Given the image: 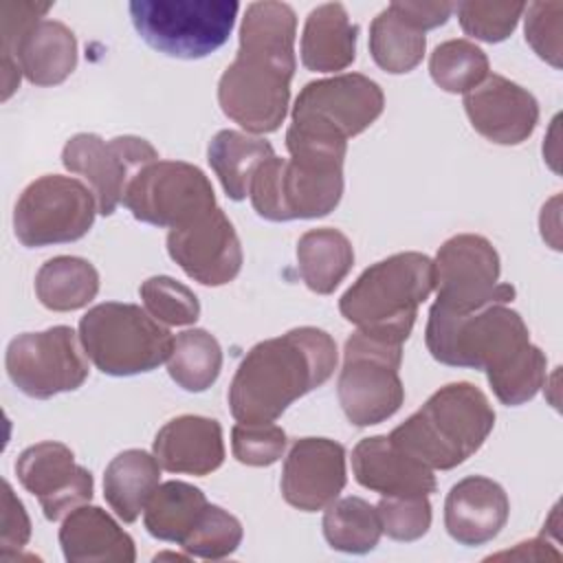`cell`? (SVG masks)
Instances as JSON below:
<instances>
[{
  "mask_svg": "<svg viewBox=\"0 0 563 563\" xmlns=\"http://www.w3.org/2000/svg\"><path fill=\"white\" fill-rule=\"evenodd\" d=\"M207 504L209 501L205 493L187 482L172 479L158 484L143 510L145 530L154 539L180 543L194 528Z\"/></svg>",
  "mask_w": 563,
  "mask_h": 563,
  "instance_id": "f546056e",
  "label": "cell"
},
{
  "mask_svg": "<svg viewBox=\"0 0 563 563\" xmlns=\"http://www.w3.org/2000/svg\"><path fill=\"white\" fill-rule=\"evenodd\" d=\"M383 532L394 541H416L431 528L429 497H383L376 504Z\"/></svg>",
  "mask_w": 563,
  "mask_h": 563,
  "instance_id": "f35d334b",
  "label": "cell"
},
{
  "mask_svg": "<svg viewBox=\"0 0 563 563\" xmlns=\"http://www.w3.org/2000/svg\"><path fill=\"white\" fill-rule=\"evenodd\" d=\"M389 9L405 20L409 26L418 31H429L446 24L451 13L455 11L453 2H413V0H396Z\"/></svg>",
  "mask_w": 563,
  "mask_h": 563,
  "instance_id": "7bdbcfd3",
  "label": "cell"
},
{
  "mask_svg": "<svg viewBox=\"0 0 563 563\" xmlns=\"http://www.w3.org/2000/svg\"><path fill=\"white\" fill-rule=\"evenodd\" d=\"M424 343L442 365L484 369L501 405L519 407L545 385L548 358L541 347L530 343L521 314L506 303L473 312L431 306Z\"/></svg>",
  "mask_w": 563,
  "mask_h": 563,
  "instance_id": "6da1fadb",
  "label": "cell"
},
{
  "mask_svg": "<svg viewBox=\"0 0 563 563\" xmlns=\"http://www.w3.org/2000/svg\"><path fill=\"white\" fill-rule=\"evenodd\" d=\"M345 482V449L330 438H301L284 460L282 495L297 510H323L341 495Z\"/></svg>",
  "mask_w": 563,
  "mask_h": 563,
  "instance_id": "ac0fdd59",
  "label": "cell"
},
{
  "mask_svg": "<svg viewBox=\"0 0 563 563\" xmlns=\"http://www.w3.org/2000/svg\"><path fill=\"white\" fill-rule=\"evenodd\" d=\"M336 343L319 328L301 325L253 345L229 385L238 422H273L297 398L321 387L336 369Z\"/></svg>",
  "mask_w": 563,
  "mask_h": 563,
  "instance_id": "3957f363",
  "label": "cell"
},
{
  "mask_svg": "<svg viewBox=\"0 0 563 563\" xmlns=\"http://www.w3.org/2000/svg\"><path fill=\"white\" fill-rule=\"evenodd\" d=\"M59 545L68 563H134L132 537L101 508L79 506L59 528Z\"/></svg>",
  "mask_w": 563,
  "mask_h": 563,
  "instance_id": "cb8c5ba5",
  "label": "cell"
},
{
  "mask_svg": "<svg viewBox=\"0 0 563 563\" xmlns=\"http://www.w3.org/2000/svg\"><path fill=\"white\" fill-rule=\"evenodd\" d=\"M51 2H2L0 7V35H2V59H9L24 37V33L44 20L51 11Z\"/></svg>",
  "mask_w": 563,
  "mask_h": 563,
  "instance_id": "60d3db41",
  "label": "cell"
},
{
  "mask_svg": "<svg viewBox=\"0 0 563 563\" xmlns=\"http://www.w3.org/2000/svg\"><path fill=\"white\" fill-rule=\"evenodd\" d=\"M167 253L187 277L202 286L233 282L244 260L240 238L218 207L185 227L169 229Z\"/></svg>",
  "mask_w": 563,
  "mask_h": 563,
  "instance_id": "2e32d148",
  "label": "cell"
},
{
  "mask_svg": "<svg viewBox=\"0 0 563 563\" xmlns=\"http://www.w3.org/2000/svg\"><path fill=\"white\" fill-rule=\"evenodd\" d=\"M123 207L152 227L178 229L216 209L205 172L185 161H154L128 185Z\"/></svg>",
  "mask_w": 563,
  "mask_h": 563,
  "instance_id": "8fae6325",
  "label": "cell"
},
{
  "mask_svg": "<svg viewBox=\"0 0 563 563\" xmlns=\"http://www.w3.org/2000/svg\"><path fill=\"white\" fill-rule=\"evenodd\" d=\"M231 451L240 464L271 466L286 451V433L273 422H238L231 429Z\"/></svg>",
  "mask_w": 563,
  "mask_h": 563,
  "instance_id": "74e56055",
  "label": "cell"
},
{
  "mask_svg": "<svg viewBox=\"0 0 563 563\" xmlns=\"http://www.w3.org/2000/svg\"><path fill=\"white\" fill-rule=\"evenodd\" d=\"M402 345L356 330L343 350V367L336 396L345 418L354 427H372L391 418L402 400L405 387L398 376Z\"/></svg>",
  "mask_w": 563,
  "mask_h": 563,
  "instance_id": "9c48e42d",
  "label": "cell"
},
{
  "mask_svg": "<svg viewBox=\"0 0 563 563\" xmlns=\"http://www.w3.org/2000/svg\"><path fill=\"white\" fill-rule=\"evenodd\" d=\"M68 325L15 336L4 354L9 380L29 398L46 400L79 389L88 378V361Z\"/></svg>",
  "mask_w": 563,
  "mask_h": 563,
  "instance_id": "4fadbf2b",
  "label": "cell"
},
{
  "mask_svg": "<svg viewBox=\"0 0 563 563\" xmlns=\"http://www.w3.org/2000/svg\"><path fill=\"white\" fill-rule=\"evenodd\" d=\"M495 427L486 394L471 383L440 387L387 438L431 471H451L482 449Z\"/></svg>",
  "mask_w": 563,
  "mask_h": 563,
  "instance_id": "5b68a950",
  "label": "cell"
},
{
  "mask_svg": "<svg viewBox=\"0 0 563 563\" xmlns=\"http://www.w3.org/2000/svg\"><path fill=\"white\" fill-rule=\"evenodd\" d=\"M154 161L158 152L145 139L130 134L103 141L99 134L81 132L62 150L64 167L88 180L101 216L114 213L132 178Z\"/></svg>",
  "mask_w": 563,
  "mask_h": 563,
  "instance_id": "5bb4252c",
  "label": "cell"
},
{
  "mask_svg": "<svg viewBox=\"0 0 563 563\" xmlns=\"http://www.w3.org/2000/svg\"><path fill=\"white\" fill-rule=\"evenodd\" d=\"M152 451L169 473L209 475L224 462L222 427L213 418L178 416L158 429Z\"/></svg>",
  "mask_w": 563,
  "mask_h": 563,
  "instance_id": "603a6c76",
  "label": "cell"
},
{
  "mask_svg": "<svg viewBox=\"0 0 563 563\" xmlns=\"http://www.w3.org/2000/svg\"><path fill=\"white\" fill-rule=\"evenodd\" d=\"M563 2H532L526 7V42L550 66L561 68Z\"/></svg>",
  "mask_w": 563,
  "mask_h": 563,
  "instance_id": "ab89813d",
  "label": "cell"
},
{
  "mask_svg": "<svg viewBox=\"0 0 563 563\" xmlns=\"http://www.w3.org/2000/svg\"><path fill=\"white\" fill-rule=\"evenodd\" d=\"M97 211V198L88 185L70 176L46 174L20 194L13 231L29 249L66 244L90 231Z\"/></svg>",
  "mask_w": 563,
  "mask_h": 563,
  "instance_id": "30bf717a",
  "label": "cell"
},
{
  "mask_svg": "<svg viewBox=\"0 0 563 563\" xmlns=\"http://www.w3.org/2000/svg\"><path fill=\"white\" fill-rule=\"evenodd\" d=\"M77 68L75 33L57 20L33 24L9 59H2V101L20 86L24 75L33 86H57Z\"/></svg>",
  "mask_w": 563,
  "mask_h": 563,
  "instance_id": "ffe728a7",
  "label": "cell"
},
{
  "mask_svg": "<svg viewBox=\"0 0 563 563\" xmlns=\"http://www.w3.org/2000/svg\"><path fill=\"white\" fill-rule=\"evenodd\" d=\"M383 108L385 95L374 79L345 73L306 84L295 99L290 123L314 125L347 141L367 130Z\"/></svg>",
  "mask_w": 563,
  "mask_h": 563,
  "instance_id": "9a60e30c",
  "label": "cell"
},
{
  "mask_svg": "<svg viewBox=\"0 0 563 563\" xmlns=\"http://www.w3.org/2000/svg\"><path fill=\"white\" fill-rule=\"evenodd\" d=\"M31 537V521L22 506V501L13 495V488L9 482H2V559L9 554V550H20L26 545Z\"/></svg>",
  "mask_w": 563,
  "mask_h": 563,
  "instance_id": "b9f144b4",
  "label": "cell"
},
{
  "mask_svg": "<svg viewBox=\"0 0 563 563\" xmlns=\"http://www.w3.org/2000/svg\"><path fill=\"white\" fill-rule=\"evenodd\" d=\"M506 490L484 475H468L451 486L444 501V528L453 541L473 548L493 541L508 521Z\"/></svg>",
  "mask_w": 563,
  "mask_h": 563,
  "instance_id": "44dd1931",
  "label": "cell"
},
{
  "mask_svg": "<svg viewBox=\"0 0 563 563\" xmlns=\"http://www.w3.org/2000/svg\"><path fill=\"white\" fill-rule=\"evenodd\" d=\"M466 117L477 134L497 145L523 143L539 123V103L519 84L488 75L464 95Z\"/></svg>",
  "mask_w": 563,
  "mask_h": 563,
  "instance_id": "d6986e66",
  "label": "cell"
},
{
  "mask_svg": "<svg viewBox=\"0 0 563 563\" xmlns=\"http://www.w3.org/2000/svg\"><path fill=\"white\" fill-rule=\"evenodd\" d=\"M429 75L444 92L466 95L490 75L488 57L471 40H446L431 53Z\"/></svg>",
  "mask_w": 563,
  "mask_h": 563,
  "instance_id": "836d02e7",
  "label": "cell"
},
{
  "mask_svg": "<svg viewBox=\"0 0 563 563\" xmlns=\"http://www.w3.org/2000/svg\"><path fill=\"white\" fill-rule=\"evenodd\" d=\"M222 369V347L213 334L202 328L176 334L167 358L169 378L185 391L209 389Z\"/></svg>",
  "mask_w": 563,
  "mask_h": 563,
  "instance_id": "4dcf8cb0",
  "label": "cell"
},
{
  "mask_svg": "<svg viewBox=\"0 0 563 563\" xmlns=\"http://www.w3.org/2000/svg\"><path fill=\"white\" fill-rule=\"evenodd\" d=\"M297 15L286 2H251L235 59L218 81L222 112L249 134L279 130L290 101Z\"/></svg>",
  "mask_w": 563,
  "mask_h": 563,
  "instance_id": "7a4b0ae2",
  "label": "cell"
},
{
  "mask_svg": "<svg viewBox=\"0 0 563 563\" xmlns=\"http://www.w3.org/2000/svg\"><path fill=\"white\" fill-rule=\"evenodd\" d=\"M358 26L341 2H328L312 9L301 33V64L312 73H336L356 57Z\"/></svg>",
  "mask_w": 563,
  "mask_h": 563,
  "instance_id": "d4e9b609",
  "label": "cell"
},
{
  "mask_svg": "<svg viewBox=\"0 0 563 563\" xmlns=\"http://www.w3.org/2000/svg\"><path fill=\"white\" fill-rule=\"evenodd\" d=\"M79 341L95 367L108 376L156 369L172 354L174 336L136 303L106 301L79 321Z\"/></svg>",
  "mask_w": 563,
  "mask_h": 563,
  "instance_id": "52a82bcc",
  "label": "cell"
},
{
  "mask_svg": "<svg viewBox=\"0 0 563 563\" xmlns=\"http://www.w3.org/2000/svg\"><path fill=\"white\" fill-rule=\"evenodd\" d=\"M323 537L332 550L347 554L372 552L383 534L376 506L361 497L334 499L325 506Z\"/></svg>",
  "mask_w": 563,
  "mask_h": 563,
  "instance_id": "1f68e13d",
  "label": "cell"
},
{
  "mask_svg": "<svg viewBox=\"0 0 563 563\" xmlns=\"http://www.w3.org/2000/svg\"><path fill=\"white\" fill-rule=\"evenodd\" d=\"M99 292L97 268L75 255L46 260L35 275V295L53 312H70L88 306Z\"/></svg>",
  "mask_w": 563,
  "mask_h": 563,
  "instance_id": "f1b7e54d",
  "label": "cell"
},
{
  "mask_svg": "<svg viewBox=\"0 0 563 563\" xmlns=\"http://www.w3.org/2000/svg\"><path fill=\"white\" fill-rule=\"evenodd\" d=\"M297 262L303 284L317 295H330L352 271L354 249L339 229H310L297 242Z\"/></svg>",
  "mask_w": 563,
  "mask_h": 563,
  "instance_id": "83f0119b",
  "label": "cell"
},
{
  "mask_svg": "<svg viewBox=\"0 0 563 563\" xmlns=\"http://www.w3.org/2000/svg\"><path fill=\"white\" fill-rule=\"evenodd\" d=\"M244 530L238 517L220 506L207 504L194 528L178 543L189 556L220 561L233 554L242 543Z\"/></svg>",
  "mask_w": 563,
  "mask_h": 563,
  "instance_id": "e575fe53",
  "label": "cell"
},
{
  "mask_svg": "<svg viewBox=\"0 0 563 563\" xmlns=\"http://www.w3.org/2000/svg\"><path fill=\"white\" fill-rule=\"evenodd\" d=\"M354 479L383 497H429L435 493V475L400 451L387 435L363 438L352 451Z\"/></svg>",
  "mask_w": 563,
  "mask_h": 563,
  "instance_id": "7402d4cb",
  "label": "cell"
},
{
  "mask_svg": "<svg viewBox=\"0 0 563 563\" xmlns=\"http://www.w3.org/2000/svg\"><path fill=\"white\" fill-rule=\"evenodd\" d=\"M141 40L176 59H202L231 35L235 0H132L128 4Z\"/></svg>",
  "mask_w": 563,
  "mask_h": 563,
  "instance_id": "ba28073f",
  "label": "cell"
},
{
  "mask_svg": "<svg viewBox=\"0 0 563 563\" xmlns=\"http://www.w3.org/2000/svg\"><path fill=\"white\" fill-rule=\"evenodd\" d=\"M15 475L24 490L37 497L48 521H59L92 499L95 479L75 462L62 442H37L24 449L15 462Z\"/></svg>",
  "mask_w": 563,
  "mask_h": 563,
  "instance_id": "e0dca14e",
  "label": "cell"
},
{
  "mask_svg": "<svg viewBox=\"0 0 563 563\" xmlns=\"http://www.w3.org/2000/svg\"><path fill=\"white\" fill-rule=\"evenodd\" d=\"M290 158L271 156L251 180V205L264 220L288 222L323 218L343 196V158L347 141L339 134L290 123Z\"/></svg>",
  "mask_w": 563,
  "mask_h": 563,
  "instance_id": "277c9868",
  "label": "cell"
},
{
  "mask_svg": "<svg viewBox=\"0 0 563 563\" xmlns=\"http://www.w3.org/2000/svg\"><path fill=\"white\" fill-rule=\"evenodd\" d=\"M145 310L167 325H191L200 317V301L191 288L167 275H154L139 288Z\"/></svg>",
  "mask_w": 563,
  "mask_h": 563,
  "instance_id": "d590c367",
  "label": "cell"
},
{
  "mask_svg": "<svg viewBox=\"0 0 563 563\" xmlns=\"http://www.w3.org/2000/svg\"><path fill=\"white\" fill-rule=\"evenodd\" d=\"M158 482L161 464L156 457L141 449H128L106 466L103 497L121 521L132 523L145 510Z\"/></svg>",
  "mask_w": 563,
  "mask_h": 563,
  "instance_id": "484cf974",
  "label": "cell"
},
{
  "mask_svg": "<svg viewBox=\"0 0 563 563\" xmlns=\"http://www.w3.org/2000/svg\"><path fill=\"white\" fill-rule=\"evenodd\" d=\"M460 26L466 35L497 44L504 42L519 24L526 11L523 2H490V0H466L455 4Z\"/></svg>",
  "mask_w": 563,
  "mask_h": 563,
  "instance_id": "8d00e7d4",
  "label": "cell"
},
{
  "mask_svg": "<svg viewBox=\"0 0 563 563\" xmlns=\"http://www.w3.org/2000/svg\"><path fill=\"white\" fill-rule=\"evenodd\" d=\"M271 156L275 152L268 141L238 130H220L207 147V161L231 200L249 196L257 167Z\"/></svg>",
  "mask_w": 563,
  "mask_h": 563,
  "instance_id": "4316f807",
  "label": "cell"
},
{
  "mask_svg": "<svg viewBox=\"0 0 563 563\" xmlns=\"http://www.w3.org/2000/svg\"><path fill=\"white\" fill-rule=\"evenodd\" d=\"M499 255L495 246L475 233L449 238L433 260L435 301L449 312H473L515 299V288L499 282Z\"/></svg>",
  "mask_w": 563,
  "mask_h": 563,
  "instance_id": "7c38bea8",
  "label": "cell"
},
{
  "mask_svg": "<svg viewBox=\"0 0 563 563\" xmlns=\"http://www.w3.org/2000/svg\"><path fill=\"white\" fill-rule=\"evenodd\" d=\"M427 37L409 26L389 7L369 24V53L378 68L389 75L411 73L424 57Z\"/></svg>",
  "mask_w": 563,
  "mask_h": 563,
  "instance_id": "d6a6232c",
  "label": "cell"
},
{
  "mask_svg": "<svg viewBox=\"0 0 563 563\" xmlns=\"http://www.w3.org/2000/svg\"><path fill=\"white\" fill-rule=\"evenodd\" d=\"M435 288L433 260L407 251L365 268L341 295L339 310L358 330L405 343L413 330L418 306Z\"/></svg>",
  "mask_w": 563,
  "mask_h": 563,
  "instance_id": "8992f818",
  "label": "cell"
}]
</instances>
